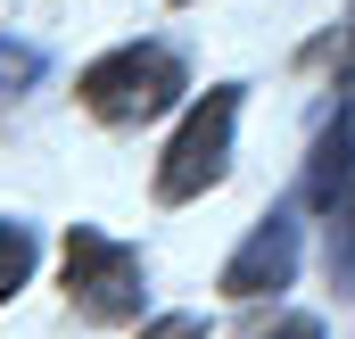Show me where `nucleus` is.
Returning <instances> with one entry per match:
<instances>
[{
	"label": "nucleus",
	"instance_id": "9",
	"mask_svg": "<svg viewBox=\"0 0 355 339\" xmlns=\"http://www.w3.org/2000/svg\"><path fill=\"white\" fill-rule=\"evenodd\" d=\"M141 339H207L198 315H157V323H141Z\"/></svg>",
	"mask_w": 355,
	"mask_h": 339
},
{
	"label": "nucleus",
	"instance_id": "5",
	"mask_svg": "<svg viewBox=\"0 0 355 339\" xmlns=\"http://www.w3.org/2000/svg\"><path fill=\"white\" fill-rule=\"evenodd\" d=\"M347 182H355V99H339V116H331V124H322V141H314L306 199H314V207H331Z\"/></svg>",
	"mask_w": 355,
	"mask_h": 339
},
{
	"label": "nucleus",
	"instance_id": "11",
	"mask_svg": "<svg viewBox=\"0 0 355 339\" xmlns=\"http://www.w3.org/2000/svg\"><path fill=\"white\" fill-rule=\"evenodd\" d=\"M347 33H355V8H347Z\"/></svg>",
	"mask_w": 355,
	"mask_h": 339
},
{
	"label": "nucleus",
	"instance_id": "10",
	"mask_svg": "<svg viewBox=\"0 0 355 339\" xmlns=\"http://www.w3.org/2000/svg\"><path fill=\"white\" fill-rule=\"evenodd\" d=\"M265 339H322V323H314V315H281Z\"/></svg>",
	"mask_w": 355,
	"mask_h": 339
},
{
	"label": "nucleus",
	"instance_id": "4",
	"mask_svg": "<svg viewBox=\"0 0 355 339\" xmlns=\"http://www.w3.org/2000/svg\"><path fill=\"white\" fill-rule=\"evenodd\" d=\"M297 207H272L265 224L240 240V256L223 265V298H272V290H289L297 281Z\"/></svg>",
	"mask_w": 355,
	"mask_h": 339
},
{
	"label": "nucleus",
	"instance_id": "8",
	"mask_svg": "<svg viewBox=\"0 0 355 339\" xmlns=\"http://www.w3.org/2000/svg\"><path fill=\"white\" fill-rule=\"evenodd\" d=\"M33 83H42V50L33 42H0V99H17Z\"/></svg>",
	"mask_w": 355,
	"mask_h": 339
},
{
	"label": "nucleus",
	"instance_id": "2",
	"mask_svg": "<svg viewBox=\"0 0 355 339\" xmlns=\"http://www.w3.org/2000/svg\"><path fill=\"white\" fill-rule=\"evenodd\" d=\"M232 124H240V83H215L182 116V133L166 141V158H157V199L166 207H182V199H198V190L223 182V166H232Z\"/></svg>",
	"mask_w": 355,
	"mask_h": 339
},
{
	"label": "nucleus",
	"instance_id": "7",
	"mask_svg": "<svg viewBox=\"0 0 355 339\" xmlns=\"http://www.w3.org/2000/svg\"><path fill=\"white\" fill-rule=\"evenodd\" d=\"M33 256H42V240H33V224H0V306L33 281Z\"/></svg>",
	"mask_w": 355,
	"mask_h": 339
},
{
	"label": "nucleus",
	"instance_id": "1",
	"mask_svg": "<svg viewBox=\"0 0 355 339\" xmlns=\"http://www.w3.org/2000/svg\"><path fill=\"white\" fill-rule=\"evenodd\" d=\"M75 91H83V108L99 124H149V116H166L182 91H190V75H182V58L166 42H124L99 67H83Z\"/></svg>",
	"mask_w": 355,
	"mask_h": 339
},
{
	"label": "nucleus",
	"instance_id": "3",
	"mask_svg": "<svg viewBox=\"0 0 355 339\" xmlns=\"http://www.w3.org/2000/svg\"><path fill=\"white\" fill-rule=\"evenodd\" d=\"M67 290H75V306H83L91 323H132L141 298H149V265H141V249L75 224L67 232Z\"/></svg>",
	"mask_w": 355,
	"mask_h": 339
},
{
	"label": "nucleus",
	"instance_id": "6",
	"mask_svg": "<svg viewBox=\"0 0 355 339\" xmlns=\"http://www.w3.org/2000/svg\"><path fill=\"white\" fill-rule=\"evenodd\" d=\"M322 215H331V290H339V298H355V182L322 207Z\"/></svg>",
	"mask_w": 355,
	"mask_h": 339
}]
</instances>
